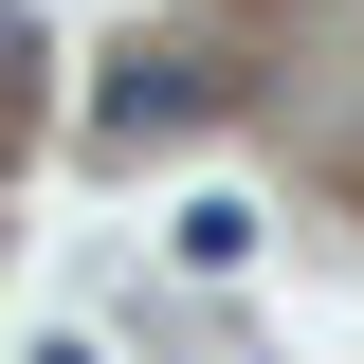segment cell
<instances>
[{
  "label": "cell",
  "instance_id": "1",
  "mask_svg": "<svg viewBox=\"0 0 364 364\" xmlns=\"http://www.w3.org/2000/svg\"><path fill=\"white\" fill-rule=\"evenodd\" d=\"M91 128H109V146H164V128H200V73H182V55H128Z\"/></svg>",
  "mask_w": 364,
  "mask_h": 364
},
{
  "label": "cell",
  "instance_id": "2",
  "mask_svg": "<svg viewBox=\"0 0 364 364\" xmlns=\"http://www.w3.org/2000/svg\"><path fill=\"white\" fill-rule=\"evenodd\" d=\"M182 273H255V200H182Z\"/></svg>",
  "mask_w": 364,
  "mask_h": 364
}]
</instances>
